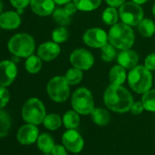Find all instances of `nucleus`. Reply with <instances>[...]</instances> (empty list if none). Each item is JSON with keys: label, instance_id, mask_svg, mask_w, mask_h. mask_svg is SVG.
Segmentation results:
<instances>
[{"label": "nucleus", "instance_id": "f257e3e1", "mask_svg": "<svg viewBox=\"0 0 155 155\" xmlns=\"http://www.w3.org/2000/svg\"><path fill=\"white\" fill-rule=\"evenodd\" d=\"M103 101L108 110L116 113H126L130 110L134 99L123 85L110 84L104 91Z\"/></svg>", "mask_w": 155, "mask_h": 155}, {"label": "nucleus", "instance_id": "f03ea898", "mask_svg": "<svg viewBox=\"0 0 155 155\" xmlns=\"http://www.w3.org/2000/svg\"><path fill=\"white\" fill-rule=\"evenodd\" d=\"M127 82L132 91L142 95L152 88L153 76L144 65H138L129 70Z\"/></svg>", "mask_w": 155, "mask_h": 155}, {"label": "nucleus", "instance_id": "7ed1b4c3", "mask_svg": "<svg viewBox=\"0 0 155 155\" xmlns=\"http://www.w3.org/2000/svg\"><path fill=\"white\" fill-rule=\"evenodd\" d=\"M109 43L113 45L118 50L131 48L135 43V33L132 27L122 22L110 27L108 32Z\"/></svg>", "mask_w": 155, "mask_h": 155}, {"label": "nucleus", "instance_id": "20e7f679", "mask_svg": "<svg viewBox=\"0 0 155 155\" xmlns=\"http://www.w3.org/2000/svg\"><path fill=\"white\" fill-rule=\"evenodd\" d=\"M8 51L16 57L25 58L34 54L36 49V41L34 38L28 33H18L12 36L8 42Z\"/></svg>", "mask_w": 155, "mask_h": 155}, {"label": "nucleus", "instance_id": "39448f33", "mask_svg": "<svg viewBox=\"0 0 155 155\" xmlns=\"http://www.w3.org/2000/svg\"><path fill=\"white\" fill-rule=\"evenodd\" d=\"M70 104L72 110L79 114L86 116L95 109V101L92 92L86 87L78 88L71 95Z\"/></svg>", "mask_w": 155, "mask_h": 155}, {"label": "nucleus", "instance_id": "423d86ee", "mask_svg": "<svg viewBox=\"0 0 155 155\" xmlns=\"http://www.w3.org/2000/svg\"><path fill=\"white\" fill-rule=\"evenodd\" d=\"M21 115L22 119L27 123H31L38 126L43 123V120L47 115L46 107L39 99L30 98L24 103L21 110Z\"/></svg>", "mask_w": 155, "mask_h": 155}, {"label": "nucleus", "instance_id": "0eeeda50", "mask_svg": "<svg viewBox=\"0 0 155 155\" xmlns=\"http://www.w3.org/2000/svg\"><path fill=\"white\" fill-rule=\"evenodd\" d=\"M47 93L54 102H65L70 96V85L65 76H55L51 78L47 84Z\"/></svg>", "mask_w": 155, "mask_h": 155}, {"label": "nucleus", "instance_id": "6e6552de", "mask_svg": "<svg viewBox=\"0 0 155 155\" xmlns=\"http://www.w3.org/2000/svg\"><path fill=\"white\" fill-rule=\"evenodd\" d=\"M120 19L122 23L130 27H137L144 18V11L140 5L134 2L126 1L119 8Z\"/></svg>", "mask_w": 155, "mask_h": 155}, {"label": "nucleus", "instance_id": "1a4fd4ad", "mask_svg": "<svg viewBox=\"0 0 155 155\" xmlns=\"http://www.w3.org/2000/svg\"><path fill=\"white\" fill-rule=\"evenodd\" d=\"M69 63L72 67L79 68L82 71L90 70L95 64V58L93 54L86 48H78L69 54Z\"/></svg>", "mask_w": 155, "mask_h": 155}, {"label": "nucleus", "instance_id": "9d476101", "mask_svg": "<svg viewBox=\"0 0 155 155\" xmlns=\"http://www.w3.org/2000/svg\"><path fill=\"white\" fill-rule=\"evenodd\" d=\"M82 41L89 48L101 49L109 43L108 33L101 28H91L83 33Z\"/></svg>", "mask_w": 155, "mask_h": 155}, {"label": "nucleus", "instance_id": "9b49d317", "mask_svg": "<svg viewBox=\"0 0 155 155\" xmlns=\"http://www.w3.org/2000/svg\"><path fill=\"white\" fill-rule=\"evenodd\" d=\"M63 145L72 153H80L84 148V140L76 129L67 130L61 138Z\"/></svg>", "mask_w": 155, "mask_h": 155}, {"label": "nucleus", "instance_id": "f8f14e48", "mask_svg": "<svg viewBox=\"0 0 155 155\" xmlns=\"http://www.w3.org/2000/svg\"><path fill=\"white\" fill-rule=\"evenodd\" d=\"M18 76V67L13 60H3L0 62V86H10Z\"/></svg>", "mask_w": 155, "mask_h": 155}, {"label": "nucleus", "instance_id": "ddd939ff", "mask_svg": "<svg viewBox=\"0 0 155 155\" xmlns=\"http://www.w3.org/2000/svg\"><path fill=\"white\" fill-rule=\"evenodd\" d=\"M39 130L37 125L26 123L21 126L17 132V140L22 145H31L37 141Z\"/></svg>", "mask_w": 155, "mask_h": 155}, {"label": "nucleus", "instance_id": "4468645a", "mask_svg": "<svg viewBox=\"0 0 155 155\" xmlns=\"http://www.w3.org/2000/svg\"><path fill=\"white\" fill-rule=\"evenodd\" d=\"M61 52L59 44L51 41H46L40 44L38 48L37 55L45 62H50L56 59Z\"/></svg>", "mask_w": 155, "mask_h": 155}, {"label": "nucleus", "instance_id": "2eb2a0df", "mask_svg": "<svg viewBox=\"0 0 155 155\" xmlns=\"http://www.w3.org/2000/svg\"><path fill=\"white\" fill-rule=\"evenodd\" d=\"M116 61L117 64L120 65L127 70H130L139 65L140 57L135 50L131 48H128V49L120 50L116 58Z\"/></svg>", "mask_w": 155, "mask_h": 155}, {"label": "nucleus", "instance_id": "dca6fc26", "mask_svg": "<svg viewBox=\"0 0 155 155\" xmlns=\"http://www.w3.org/2000/svg\"><path fill=\"white\" fill-rule=\"evenodd\" d=\"M29 6L32 12L38 17L51 16L56 9V4L53 0H31Z\"/></svg>", "mask_w": 155, "mask_h": 155}, {"label": "nucleus", "instance_id": "f3484780", "mask_svg": "<svg viewBox=\"0 0 155 155\" xmlns=\"http://www.w3.org/2000/svg\"><path fill=\"white\" fill-rule=\"evenodd\" d=\"M21 15L17 11H5L0 14V27L5 30H13L21 25Z\"/></svg>", "mask_w": 155, "mask_h": 155}, {"label": "nucleus", "instance_id": "a211bd4d", "mask_svg": "<svg viewBox=\"0 0 155 155\" xmlns=\"http://www.w3.org/2000/svg\"><path fill=\"white\" fill-rule=\"evenodd\" d=\"M127 69L119 64L112 66L109 71V81L110 84L123 85L127 81Z\"/></svg>", "mask_w": 155, "mask_h": 155}, {"label": "nucleus", "instance_id": "6ab92c4d", "mask_svg": "<svg viewBox=\"0 0 155 155\" xmlns=\"http://www.w3.org/2000/svg\"><path fill=\"white\" fill-rule=\"evenodd\" d=\"M55 140L53 137L47 132L39 134L38 140H37V146L45 154H50L52 149L55 146Z\"/></svg>", "mask_w": 155, "mask_h": 155}, {"label": "nucleus", "instance_id": "aec40b11", "mask_svg": "<svg viewBox=\"0 0 155 155\" xmlns=\"http://www.w3.org/2000/svg\"><path fill=\"white\" fill-rule=\"evenodd\" d=\"M63 125L68 130L77 129L81 123V114L74 110H67L62 117Z\"/></svg>", "mask_w": 155, "mask_h": 155}, {"label": "nucleus", "instance_id": "412c9836", "mask_svg": "<svg viewBox=\"0 0 155 155\" xmlns=\"http://www.w3.org/2000/svg\"><path fill=\"white\" fill-rule=\"evenodd\" d=\"M92 121L98 126H106L110 121V114L108 110L103 108H95L91 113Z\"/></svg>", "mask_w": 155, "mask_h": 155}, {"label": "nucleus", "instance_id": "4be33fe9", "mask_svg": "<svg viewBox=\"0 0 155 155\" xmlns=\"http://www.w3.org/2000/svg\"><path fill=\"white\" fill-rule=\"evenodd\" d=\"M138 32L143 38H151L155 34V22L150 18H144L137 26Z\"/></svg>", "mask_w": 155, "mask_h": 155}, {"label": "nucleus", "instance_id": "5701e85b", "mask_svg": "<svg viewBox=\"0 0 155 155\" xmlns=\"http://www.w3.org/2000/svg\"><path fill=\"white\" fill-rule=\"evenodd\" d=\"M73 2L79 11L92 12L101 7L102 0H73Z\"/></svg>", "mask_w": 155, "mask_h": 155}, {"label": "nucleus", "instance_id": "b1692460", "mask_svg": "<svg viewBox=\"0 0 155 155\" xmlns=\"http://www.w3.org/2000/svg\"><path fill=\"white\" fill-rule=\"evenodd\" d=\"M101 19L105 25L110 27L117 24L120 20L119 10L117 9V8H113V7L106 8L101 14Z\"/></svg>", "mask_w": 155, "mask_h": 155}, {"label": "nucleus", "instance_id": "393cba45", "mask_svg": "<svg viewBox=\"0 0 155 155\" xmlns=\"http://www.w3.org/2000/svg\"><path fill=\"white\" fill-rule=\"evenodd\" d=\"M43 60L38 55H31L27 58L25 61V68L29 74H38L43 65Z\"/></svg>", "mask_w": 155, "mask_h": 155}, {"label": "nucleus", "instance_id": "a878e982", "mask_svg": "<svg viewBox=\"0 0 155 155\" xmlns=\"http://www.w3.org/2000/svg\"><path fill=\"white\" fill-rule=\"evenodd\" d=\"M63 124L62 117H60L58 113H49L47 114L44 120L43 125L48 130H57Z\"/></svg>", "mask_w": 155, "mask_h": 155}, {"label": "nucleus", "instance_id": "bb28decb", "mask_svg": "<svg viewBox=\"0 0 155 155\" xmlns=\"http://www.w3.org/2000/svg\"><path fill=\"white\" fill-rule=\"evenodd\" d=\"M64 76L70 86H76L82 81L83 71L79 68H77L71 67L66 71Z\"/></svg>", "mask_w": 155, "mask_h": 155}, {"label": "nucleus", "instance_id": "cd10ccee", "mask_svg": "<svg viewBox=\"0 0 155 155\" xmlns=\"http://www.w3.org/2000/svg\"><path fill=\"white\" fill-rule=\"evenodd\" d=\"M11 128V117L9 113L3 109L0 110V138L8 135Z\"/></svg>", "mask_w": 155, "mask_h": 155}, {"label": "nucleus", "instance_id": "c85d7f7f", "mask_svg": "<svg viewBox=\"0 0 155 155\" xmlns=\"http://www.w3.org/2000/svg\"><path fill=\"white\" fill-rule=\"evenodd\" d=\"M52 19L58 26L68 27L71 22V16H69L63 8H56L52 13Z\"/></svg>", "mask_w": 155, "mask_h": 155}, {"label": "nucleus", "instance_id": "c756f323", "mask_svg": "<svg viewBox=\"0 0 155 155\" xmlns=\"http://www.w3.org/2000/svg\"><path fill=\"white\" fill-rule=\"evenodd\" d=\"M118 56V49L111 45L110 43H107L101 48V58L104 62H111L116 59Z\"/></svg>", "mask_w": 155, "mask_h": 155}, {"label": "nucleus", "instance_id": "7c9ffc66", "mask_svg": "<svg viewBox=\"0 0 155 155\" xmlns=\"http://www.w3.org/2000/svg\"><path fill=\"white\" fill-rule=\"evenodd\" d=\"M145 110L150 112H155V89H150L144 94H142L141 100Z\"/></svg>", "mask_w": 155, "mask_h": 155}, {"label": "nucleus", "instance_id": "2f4dec72", "mask_svg": "<svg viewBox=\"0 0 155 155\" xmlns=\"http://www.w3.org/2000/svg\"><path fill=\"white\" fill-rule=\"evenodd\" d=\"M68 30L67 27L58 26L51 33V38L54 42L58 44L65 43L68 39Z\"/></svg>", "mask_w": 155, "mask_h": 155}, {"label": "nucleus", "instance_id": "473e14b6", "mask_svg": "<svg viewBox=\"0 0 155 155\" xmlns=\"http://www.w3.org/2000/svg\"><path fill=\"white\" fill-rule=\"evenodd\" d=\"M10 93L6 87L0 86V110L4 109L9 102Z\"/></svg>", "mask_w": 155, "mask_h": 155}, {"label": "nucleus", "instance_id": "72a5a7b5", "mask_svg": "<svg viewBox=\"0 0 155 155\" xmlns=\"http://www.w3.org/2000/svg\"><path fill=\"white\" fill-rule=\"evenodd\" d=\"M143 65L146 68H148L151 72L155 71V52L150 53L145 57Z\"/></svg>", "mask_w": 155, "mask_h": 155}, {"label": "nucleus", "instance_id": "f704fd0d", "mask_svg": "<svg viewBox=\"0 0 155 155\" xmlns=\"http://www.w3.org/2000/svg\"><path fill=\"white\" fill-rule=\"evenodd\" d=\"M145 110V108L143 106V103L141 101H134L131 108H130V112L134 115H140L141 114L143 111Z\"/></svg>", "mask_w": 155, "mask_h": 155}, {"label": "nucleus", "instance_id": "c9c22d12", "mask_svg": "<svg viewBox=\"0 0 155 155\" xmlns=\"http://www.w3.org/2000/svg\"><path fill=\"white\" fill-rule=\"evenodd\" d=\"M9 2L16 9L18 8L25 9L28 6L30 5L31 0H9Z\"/></svg>", "mask_w": 155, "mask_h": 155}, {"label": "nucleus", "instance_id": "e433bc0d", "mask_svg": "<svg viewBox=\"0 0 155 155\" xmlns=\"http://www.w3.org/2000/svg\"><path fill=\"white\" fill-rule=\"evenodd\" d=\"M67 149L64 145H58L56 144L54 148L52 149L50 154L51 155H68Z\"/></svg>", "mask_w": 155, "mask_h": 155}, {"label": "nucleus", "instance_id": "4c0bfd02", "mask_svg": "<svg viewBox=\"0 0 155 155\" xmlns=\"http://www.w3.org/2000/svg\"><path fill=\"white\" fill-rule=\"evenodd\" d=\"M63 8H64V10H65L69 16H73L74 14L77 13V11H79V10H78V8H77V7H76V5H75V3H74L73 1L68 3L67 5H65Z\"/></svg>", "mask_w": 155, "mask_h": 155}, {"label": "nucleus", "instance_id": "58836bf2", "mask_svg": "<svg viewBox=\"0 0 155 155\" xmlns=\"http://www.w3.org/2000/svg\"><path fill=\"white\" fill-rule=\"evenodd\" d=\"M106 4L109 7H113V8H120L121 5H123L127 0H104Z\"/></svg>", "mask_w": 155, "mask_h": 155}, {"label": "nucleus", "instance_id": "ea45409f", "mask_svg": "<svg viewBox=\"0 0 155 155\" xmlns=\"http://www.w3.org/2000/svg\"><path fill=\"white\" fill-rule=\"evenodd\" d=\"M53 1L55 2L56 5H58V6H65V5H67L68 3H69V2H72L73 0H53Z\"/></svg>", "mask_w": 155, "mask_h": 155}, {"label": "nucleus", "instance_id": "a19ab883", "mask_svg": "<svg viewBox=\"0 0 155 155\" xmlns=\"http://www.w3.org/2000/svg\"><path fill=\"white\" fill-rule=\"evenodd\" d=\"M132 2H134V3H136V4H138V5H140V6H142V5H144V4H146L149 0H131Z\"/></svg>", "mask_w": 155, "mask_h": 155}, {"label": "nucleus", "instance_id": "79ce46f5", "mask_svg": "<svg viewBox=\"0 0 155 155\" xmlns=\"http://www.w3.org/2000/svg\"><path fill=\"white\" fill-rule=\"evenodd\" d=\"M151 13H152L153 17L155 18V3L153 4V6H152V8H151Z\"/></svg>", "mask_w": 155, "mask_h": 155}, {"label": "nucleus", "instance_id": "37998d69", "mask_svg": "<svg viewBox=\"0 0 155 155\" xmlns=\"http://www.w3.org/2000/svg\"><path fill=\"white\" fill-rule=\"evenodd\" d=\"M2 8H3V3L1 0H0V14L2 13Z\"/></svg>", "mask_w": 155, "mask_h": 155}, {"label": "nucleus", "instance_id": "c03bdc74", "mask_svg": "<svg viewBox=\"0 0 155 155\" xmlns=\"http://www.w3.org/2000/svg\"><path fill=\"white\" fill-rule=\"evenodd\" d=\"M45 155H51V154H45Z\"/></svg>", "mask_w": 155, "mask_h": 155}, {"label": "nucleus", "instance_id": "a18cd8bd", "mask_svg": "<svg viewBox=\"0 0 155 155\" xmlns=\"http://www.w3.org/2000/svg\"><path fill=\"white\" fill-rule=\"evenodd\" d=\"M0 29H1V27H0Z\"/></svg>", "mask_w": 155, "mask_h": 155}]
</instances>
